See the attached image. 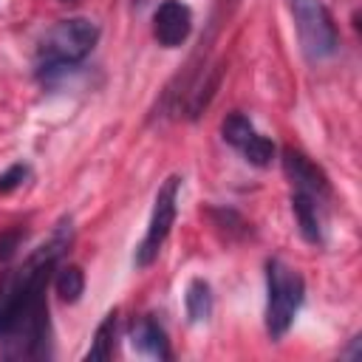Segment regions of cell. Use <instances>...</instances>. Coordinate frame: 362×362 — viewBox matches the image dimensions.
Instances as JSON below:
<instances>
[{
    "instance_id": "obj_12",
    "label": "cell",
    "mask_w": 362,
    "mask_h": 362,
    "mask_svg": "<svg viewBox=\"0 0 362 362\" xmlns=\"http://www.w3.org/2000/svg\"><path fill=\"white\" fill-rule=\"evenodd\" d=\"M54 288H57L62 303H76L82 297V291H85V272L79 266H74V263L62 266L57 272V277H54Z\"/></svg>"
},
{
    "instance_id": "obj_4",
    "label": "cell",
    "mask_w": 362,
    "mask_h": 362,
    "mask_svg": "<svg viewBox=\"0 0 362 362\" xmlns=\"http://www.w3.org/2000/svg\"><path fill=\"white\" fill-rule=\"evenodd\" d=\"M288 8L294 17V28H297L303 54L311 62L331 57L339 45V31H337L334 17L325 8V3L322 0H291Z\"/></svg>"
},
{
    "instance_id": "obj_11",
    "label": "cell",
    "mask_w": 362,
    "mask_h": 362,
    "mask_svg": "<svg viewBox=\"0 0 362 362\" xmlns=\"http://www.w3.org/2000/svg\"><path fill=\"white\" fill-rule=\"evenodd\" d=\"M184 305H187V317L189 322H201L212 314V288L204 277H195L189 286H187V297H184Z\"/></svg>"
},
{
    "instance_id": "obj_17",
    "label": "cell",
    "mask_w": 362,
    "mask_h": 362,
    "mask_svg": "<svg viewBox=\"0 0 362 362\" xmlns=\"http://www.w3.org/2000/svg\"><path fill=\"white\" fill-rule=\"evenodd\" d=\"M62 3H76V0H62Z\"/></svg>"
},
{
    "instance_id": "obj_8",
    "label": "cell",
    "mask_w": 362,
    "mask_h": 362,
    "mask_svg": "<svg viewBox=\"0 0 362 362\" xmlns=\"http://www.w3.org/2000/svg\"><path fill=\"white\" fill-rule=\"evenodd\" d=\"M133 348L139 354H144V356H153V359H170L167 334L153 317H141L133 325Z\"/></svg>"
},
{
    "instance_id": "obj_15",
    "label": "cell",
    "mask_w": 362,
    "mask_h": 362,
    "mask_svg": "<svg viewBox=\"0 0 362 362\" xmlns=\"http://www.w3.org/2000/svg\"><path fill=\"white\" fill-rule=\"evenodd\" d=\"M23 240H25V229H23V226L3 229V232H0V266L8 263V260L17 255V249H20Z\"/></svg>"
},
{
    "instance_id": "obj_9",
    "label": "cell",
    "mask_w": 362,
    "mask_h": 362,
    "mask_svg": "<svg viewBox=\"0 0 362 362\" xmlns=\"http://www.w3.org/2000/svg\"><path fill=\"white\" fill-rule=\"evenodd\" d=\"M291 212L297 218V226H300V235L308 240V243H320L322 240V229H320V201L308 192H300L294 189L291 192Z\"/></svg>"
},
{
    "instance_id": "obj_3",
    "label": "cell",
    "mask_w": 362,
    "mask_h": 362,
    "mask_svg": "<svg viewBox=\"0 0 362 362\" xmlns=\"http://www.w3.org/2000/svg\"><path fill=\"white\" fill-rule=\"evenodd\" d=\"M266 291H269V297H266V331L272 339H280L291 328V322L303 305L305 283H303L297 269L272 257L266 263Z\"/></svg>"
},
{
    "instance_id": "obj_13",
    "label": "cell",
    "mask_w": 362,
    "mask_h": 362,
    "mask_svg": "<svg viewBox=\"0 0 362 362\" xmlns=\"http://www.w3.org/2000/svg\"><path fill=\"white\" fill-rule=\"evenodd\" d=\"M255 133H257L255 124H252L249 116H243V113H229V116L221 122V136H223V141H229V144L238 147V150H240Z\"/></svg>"
},
{
    "instance_id": "obj_6",
    "label": "cell",
    "mask_w": 362,
    "mask_h": 362,
    "mask_svg": "<svg viewBox=\"0 0 362 362\" xmlns=\"http://www.w3.org/2000/svg\"><path fill=\"white\" fill-rule=\"evenodd\" d=\"M192 31V11L181 0H164L153 14V37L161 48H178Z\"/></svg>"
},
{
    "instance_id": "obj_7",
    "label": "cell",
    "mask_w": 362,
    "mask_h": 362,
    "mask_svg": "<svg viewBox=\"0 0 362 362\" xmlns=\"http://www.w3.org/2000/svg\"><path fill=\"white\" fill-rule=\"evenodd\" d=\"M283 170H286V175H288V181H291L294 189L308 192L317 201H325L331 195L328 175L308 156H303L300 150H294V147H286L283 150Z\"/></svg>"
},
{
    "instance_id": "obj_14",
    "label": "cell",
    "mask_w": 362,
    "mask_h": 362,
    "mask_svg": "<svg viewBox=\"0 0 362 362\" xmlns=\"http://www.w3.org/2000/svg\"><path fill=\"white\" fill-rule=\"evenodd\" d=\"M240 153H243V158H246L249 164H255V167H269L272 158H274V144H272V139L255 133V136L240 147Z\"/></svg>"
},
{
    "instance_id": "obj_1",
    "label": "cell",
    "mask_w": 362,
    "mask_h": 362,
    "mask_svg": "<svg viewBox=\"0 0 362 362\" xmlns=\"http://www.w3.org/2000/svg\"><path fill=\"white\" fill-rule=\"evenodd\" d=\"M74 240L71 221H59L45 243H40L17 269L0 277V339L8 359H42L51 356V322H48V283L51 272L62 260Z\"/></svg>"
},
{
    "instance_id": "obj_2",
    "label": "cell",
    "mask_w": 362,
    "mask_h": 362,
    "mask_svg": "<svg viewBox=\"0 0 362 362\" xmlns=\"http://www.w3.org/2000/svg\"><path fill=\"white\" fill-rule=\"evenodd\" d=\"M96 40H99V25L93 20H88V17L59 20L40 40V48H37L40 76L45 79L54 71H65V68L82 62L93 51Z\"/></svg>"
},
{
    "instance_id": "obj_16",
    "label": "cell",
    "mask_w": 362,
    "mask_h": 362,
    "mask_svg": "<svg viewBox=\"0 0 362 362\" xmlns=\"http://www.w3.org/2000/svg\"><path fill=\"white\" fill-rule=\"evenodd\" d=\"M25 175H28V167H25V164H11V167L0 175V192H11L14 187L23 184Z\"/></svg>"
},
{
    "instance_id": "obj_5",
    "label": "cell",
    "mask_w": 362,
    "mask_h": 362,
    "mask_svg": "<svg viewBox=\"0 0 362 362\" xmlns=\"http://www.w3.org/2000/svg\"><path fill=\"white\" fill-rule=\"evenodd\" d=\"M178 187H181V178H178V175H170V178L161 184V189L156 192V204H153V215H150L147 235H144V240H141L139 249H136V266H139V269H147V266L158 257V252H161V246H164V240H167V235H170V229H173V223H175Z\"/></svg>"
},
{
    "instance_id": "obj_10",
    "label": "cell",
    "mask_w": 362,
    "mask_h": 362,
    "mask_svg": "<svg viewBox=\"0 0 362 362\" xmlns=\"http://www.w3.org/2000/svg\"><path fill=\"white\" fill-rule=\"evenodd\" d=\"M113 345H116V311H107L105 320L99 322L90 348L85 351L88 362H105L113 356Z\"/></svg>"
}]
</instances>
